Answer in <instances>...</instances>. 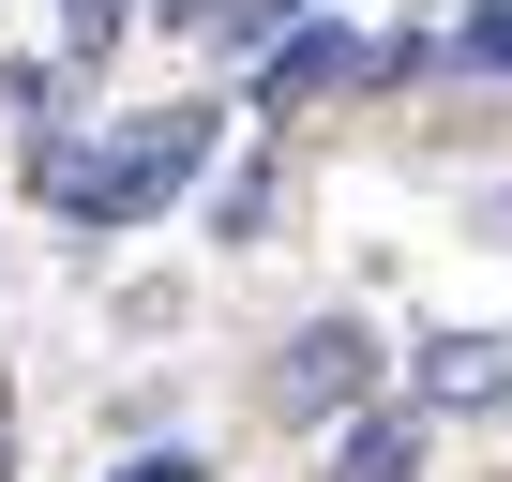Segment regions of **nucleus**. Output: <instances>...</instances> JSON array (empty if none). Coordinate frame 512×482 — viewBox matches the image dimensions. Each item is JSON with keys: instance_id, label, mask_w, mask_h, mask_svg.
Instances as JSON below:
<instances>
[{"instance_id": "1", "label": "nucleus", "mask_w": 512, "mask_h": 482, "mask_svg": "<svg viewBox=\"0 0 512 482\" xmlns=\"http://www.w3.org/2000/svg\"><path fill=\"white\" fill-rule=\"evenodd\" d=\"M211 151H226V106H136L106 151H91L76 121H31V196H46L76 241H121V226H151Z\"/></svg>"}, {"instance_id": "10", "label": "nucleus", "mask_w": 512, "mask_h": 482, "mask_svg": "<svg viewBox=\"0 0 512 482\" xmlns=\"http://www.w3.org/2000/svg\"><path fill=\"white\" fill-rule=\"evenodd\" d=\"M151 16H166V31H181V16H211V0H151Z\"/></svg>"}, {"instance_id": "3", "label": "nucleus", "mask_w": 512, "mask_h": 482, "mask_svg": "<svg viewBox=\"0 0 512 482\" xmlns=\"http://www.w3.org/2000/svg\"><path fill=\"white\" fill-rule=\"evenodd\" d=\"M407 407L422 422H512V332H422Z\"/></svg>"}, {"instance_id": "9", "label": "nucleus", "mask_w": 512, "mask_h": 482, "mask_svg": "<svg viewBox=\"0 0 512 482\" xmlns=\"http://www.w3.org/2000/svg\"><path fill=\"white\" fill-rule=\"evenodd\" d=\"M0 482H16V377H0Z\"/></svg>"}, {"instance_id": "4", "label": "nucleus", "mask_w": 512, "mask_h": 482, "mask_svg": "<svg viewBox=\"0 0 512 482\" xmlns=\"http://www.w3.org/2000/svg\"><path fill=\"white\" fill-rule=\"evenodd\" d=\"M347 91H362V31H332V16L272 31V76H256V106H272V121H302V106H347Z\"/></svg>"}, {"instance_id": "5", "label": "nucleus", "mask_w": 512, "mask_h": 482, "mask_svg": "<svg viewBox=\"0 0 512 482\" xmlns=\"http://www.w3.org/2000/svg\"><path fill=\"white\" fill-rule=\"evenodd\" d=\"M422 437H437V422H422L407 392H362V407L332 422V482H422Z\"/></svg>"}, {"instance_id": "6", "label": "nucleus", "mask_w": 512, "mask_h": 482, "mask_svg": "<svg viewBox=\"0 0 512 482\" xmlns=\"http://www.w3.org/2000/svg\"><path fill=\"white\" fill-rule=\"evenodd\" d=\"M272 196H287V181H272V166H241V181H226V196H211V226H226V241H256V226H272Z\"/></svg>"}, {"instance_id": "2", "label": "nucleus", "mask_w": 512, "mask_h": 482, "mask_svg": "<svg viewBox=\"0 0 512 482\" xmlns=\"http://www.w3.org/2000/svg\"><path fill=\"white\" fill-rule=\"evenodd\" d=\"M362 392H377V317H347V302H332V317H302V332L272 347V422L332 437Z\"/></svg>"}, {"instance_id": "8", "label": "nucleus", "mask_w": 512, "mask_h": 482, "mask_svg": "<svg viewBox=\"0 0 512 482\" xmlns=\"http://www.w3.org/2000/svg\"><path fill=\"white\" fill-rule=\"evenodd\" d=\"M121 482H211V452H196V437H181V452L151 437V452H121Z\"/></svg>"}, {"instance_id": "11", "label": "nucleus", "mask_w": 512, "mask_h": 482, "mask_svg": "<svg viewBox=\"0 0 512 482\" xmlns=\"http://www.w3.org/2000/svg\"><path fill=\"white\" fill-rule=\"evenodd\" d=\"M497 226H512V196H497Z\"/></svg>"}, {"instance_id": "7", "label": "nucleus", "mask_w": 512, "mask_h": 482, "mask_svg": "<svg viewBox=\"0 0 512 482\" xmlns=\"http://www.w3.org/2000/svg\"><path fill=\"white\" fill-rule=\"evenodd\" d=\"M452 61H482V76H512V0H467V31H452Z\"/></svg>"}]
</instances>
